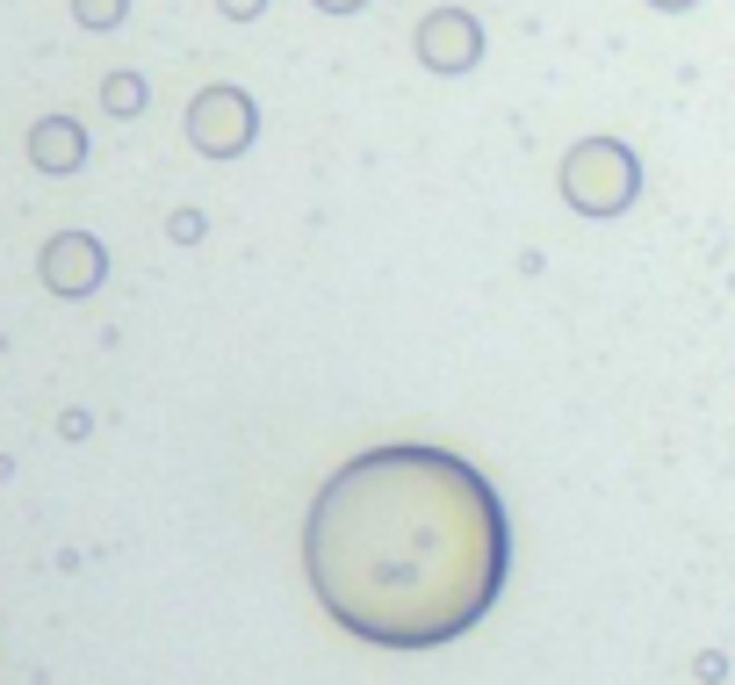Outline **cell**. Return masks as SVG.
Segmentation results:
<instances>
[{
  "label": "cell",
  "instance_id": "3957f363",
  "mask_svg": "<svg viewBox=\"0 0 735 685\" xmlns=\"http://www.w3.org/2000/svg\"><path fill=\"white\" fill-rule=\"evenodd\" d=\"M188 137H195V151H203V159H238V151L259 137L253 95H245V87H232V80L203 87V95L188 101Z\"/></svg>",
  "mask_w": 735,
  "mask_h": 685
},
{
  "label": "cell",
  "instance_id": "ba28073f",
  "mask_svg": "<svg viewBox=\"0 0 735 685\" xmlns=\"http://www.w3.org/2000/svg\"><path fill=\"white\" fill-rule=\"evenodd\" d=\"M122 14H130V0H72V22L87 29H122Z\"/></svg>",
  "mask_w": 735,
  "mask_h": 685
},
{
  "label": "cell",
  "instance_id": "6da1fadb",
  "mask_svg": "<svg viewBox=\"0 0 735 685\" xmlns=\"http://www.w3.org/2000/svg\"><path fill=\"white\" fill-rule=\"evenodd\" d=\"M303 577L354 643H462L512 577V520L477 462L390 440L340 462L303 520Z\"/></svg>",
  "mask_w": 735,
  "mask_h": 685
},
{
  "label": "cell",
  "instance_id": "8992f818",
  "mask_svg": "<svg viewBox=\"0 0 735 685\" xmlns=\"http://www.w3.org/2000/svg\"><path fill=\"white\" fill-rule=\"evenodd\" d=\"M29 159L43 166V174H72V166H87V137L72 116H43L37 130H29Z\"/></svg>",
  "mask_w": 735,
  "mask_h": 685
},
{
  "label": "cell",
  "instance_id": "30bf717a",
  "mask_svg": "<svg viewBox=\"0 0 735 685\" xmlns=\"http://www.w3.org/2000/svg\"><path fill=\"white\" fill-rule=\"evenodd\" d=\"M311 8H317V14H361L367 0H311Z\"/></svg>",
  "mask_w": 735,
  "mask_h": 685
},
{
  "label": "cell",
  "instance_id": "52a82bcc",
  "mask_svg": "<svg viewBox=\"0 0 735 685\" xmlns=\"http://www.w3.org/2000/svg\"><path fill=\"white\" fill-rule=\"evenodd\" d=\"M101 109H109V116H137V109H145V80H137V72H109V80H101Z\"/></svg>",
  "mask_w": 735,
  "mask_h": 685
},
{
  "label": "cell",
  "instance_id": "9c48e42d",
  "mask_svg": "<svg viewBox=\"0 0 735 685\" xmlns=\"http://www.w3.org/2000/svg\"><path fill=\"white\" fill-rule=\"evenodd\" d=\"M217 8H224V22H259L267 0H217Z\"/></svg>",
  "mask_w": 735,
  "mask_h": 685
},
{
  "label": "cell",
  "instance_id": "277c9868",
  "mask_svg": "<svg viewBox=\"0 0 735 685\" xmlns=\"http://www.w3.org/2000/svg\"><path fill=\"white\" fill-rule=\"evenodd\" d=\"M411 51H419L425 72H440V80H462V72L483 66V22L469 8H433L419 29H411Z\"/></svg>",
  "mask_w": 735,
  "mask_h": 685
},
{
  "label": "cell",
  "instance_id": "7a4b0ae2",
  "mask_svg": "<svg viewBox=\"0 0 735 685\" xmlns=\"http://www.w3.org/2000/svg\"><path fill=\"white\" fill-rule=\"evenodd\" d=\"M556 180H562V203H570L577 217H620L641 195V159L620 137H577V145L562 151Z\"/></svg>",
  "mask_w": 735,
  "mask_h": 685
},
{
  "label": "cell",
  "instance_id": "8fae6325",
  "mask_svg": "<svg viewBox=\"0 0 735 685\" xmlns=\"http://www.w3.org/2000/svg\"><path fill=\"white\" fill-rule=\"evenodd\" d=\"M641 8H656V14H685V8H699V0H641Z\"/></svg>",
  "mask_w": 735,
  "mask_h": 685
},
{
  "label": "cell",
  "instance_id": "5b68a950",
  "mask_svg": "<svg viewBox=\"0 0 735 685\" xmlns=\"http://www.w3.org/2000/svg\"><path fill=\"white\" fill-rule=\"evenodd\" d=\"M101 246L87 232H66V238H51V253H43V282L51 288H66V296H87V288L101 282Z\"/></svg>",
  "mask_w": 735,
  "mask_h": 685
}]
</instances>
